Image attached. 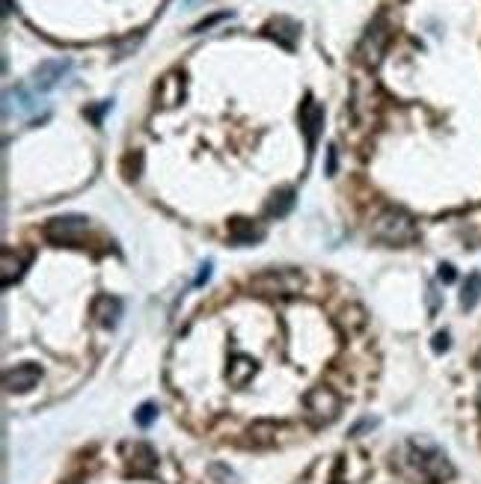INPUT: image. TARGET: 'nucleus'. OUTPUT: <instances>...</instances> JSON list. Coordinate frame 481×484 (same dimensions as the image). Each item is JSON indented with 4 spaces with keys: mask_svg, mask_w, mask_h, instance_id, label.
<instances>
[{
    "mask_svg": "<svg viewBox=\"0 0 481 484\" xmlns=\"http://www.w3.org/2000/svg\"><path fill=\"white\" fill-rule=\"evenodd\" d=\"M371 235L383 244H410L416 238V226L398 208H386L371 220Z\"/></svg>",
    "mask_w": 481,
    "mask_h": 484,
    "instance_id": "obj_1",
    "label": "nucleus"
},
{
    "mask_svg": "<svg viewBox=\"0 0 481 484\" xmlns=\"http://www.w3.org/2000/svg\"><path fill=\"white\" fill-rule=\"evenodd\" d=\"M303 286V274L297 267H271L250 279V288L259 294H274V298H286V294H297Z\"/></svg>",
    "mask_w": 481,
    "mask_h": 484,
    "instance_id": "obj_2",
    "label": "nucleus"
},
{
    "mask_svg": "<svg viewBox=\"0 0 481 484\" xmlns=\"http://www.w3.org/2000/svg\"><path fill=\"white\" fill-rule=\"evenodd\" d=\"M303 407L315 428H324L330 422H336V416L342 413V398L336 395L333 386H312L303 398Z\"/></svg>",
    "mask_w": 481,
    "mask_h": 484,
    "instance_id": "obj_3",
    "label": "nucleus"
},
{
    "mask_svg": "<svg viewBox=\"0 0 481 484\" xmlns=\"http://www.w3.org/2000/svg\"><path fill=\"white\" fill-rule=\"evenodd\" d=\"M410 452H413V466L419 469V476L428 481H443L451 476V464L446 461L443 452H437L434 446H419V442H410Z\"/></svg>",
    "mask_w": 481,
    "mask_h": 484,
    "instance_id": "obj_4",
    "label": "nucleus"
},
{
    "mask_svg": "<svg viewBox=\"0 0 481 484\" xmlns=\"http://www.w3.org/2000/svg\"><path fill=\"white\" fill-rule=\"evenodd\" d=\"M89 229V220L80 217V214H69V217H53L45 226V238L53 241V244H72V241H80Z\"/></svg>",
    "mask_w": 481,
    "mask_h": 484,
    "instance_id": "obj_5",
    "label": "nucleus"
},
{
    "mask_svg": "<svg viewBox=\"0 0 481 484\" xmlns=\"http://www.w3.org/2000/svg\"><path fill=\"white\" fill-rule=\"evenodd\" d=\"M69 72H72V60H45L33 72V89L36 92H51Z\"/></svg>",
    "mask_w": 481,
    "mask_h": 484,
    "instance_id": "obj_6",
    "label": "nucleus"
},
{
    "mask_svg": "<svg viewBox=\"0 0 481 484\" xmlns=\"http://www.w3.org/2000/svg\"><path fill=\"white\" fill-rule=\"evenodd\" d=\"M386 39H390V33L383 30L380 24H374L368 27V33L363 36V42H359L357 53H359V60H363L366 65H378L380 57H383V48H386Z\"/></svg>",
    "mask_w": 481,
    "mask_h": 484,
    "instance_id": "obj_7",
    "label": "nucleus"
},
{
    "mask_svg": "<svg viewBox=\"0 0 481 484\" xmlns=\"http://www.w3.org/2000/svg\"><path fill=\"white\" fill-rule=\"evenodd\" d=\"M39 378H42L39 366H33V362H24V366H15L12 371L4 374V386L9 389V393H27V389H33L39 383Z\"/></svg>",
    "mask_w": 481,
    "mask_h": 484,
    "instance_id": "obj_8",
    "label": "nucleus"
},
{
    "mask_svg": "<svg viewBox=\"0 0 481 484\" xmlns=\"http://www.w3.org/2000/svg\"><path fill=\"white\" fill-rule=\"evenodd\" d=\"M262 238H264V229L259 223H252L247 217L229 220V241H235V244H256Z\"/></svg>",
    "mask_w": 481,
    "mask_h": 484,
    "instance_id": "obj_9",
    "label": "nucleus"
},
{
    "mask_svg": "<svg viewBox=\"0 0 481 484\" xmlns=\"http://www.w3.org/2000/svg\"><path fill=\"white\" fill-rule=\"evenodd\" d=\"M321 122H324V107H321L318 101H312V98H306L303 107H300V125H303V131H306V140H309V146H312L315 137H318Z\"/></svg>",
    "mask_w": 481,
    "mask_h": 484,
    "instance_id": "obj_10",
    "label": "nucleus"
},
{
    "mask_svg": "<svg viewBox=\"0 0 481 484\" xmlns=\"http://www.w3.org/2000/svg\"><path fill=\"white\" fill-rule=\"evenodd\" d=\"M92 315H96V321L101 327H113L119 321V315H122V303L116 298H98L96 306H92Z\"/></svg>",
    "mask_w": 481,
    "mask_h": 484,
    "instance_id": "obj_11",
    "label": "nucleus"
},
{
    "mask_svg": "<svg viewBox=\"0 0 481 484\" xmlns=\"http://www.w3.org/2000/svg\"><path fill=\"white\" fill-rule=\"evenodd\" d=\"M276 434H279L276 422H256L250 428V442L252 446H271V442H276Z\"/></svg>",
    "mask_w": 481,
    "mask_h": 484,
    "instance_id": "obj_12",
    "label": "nucleus"
},
{
    "mask_svg": "<svg viewBox=\"0 0 481 484\" xmlns=\"http://www.w3.org/2000/svg\"><path fill=\"white\" fill-rule=\"evenodd\" d=\"M478 300H481V274H470L463 282V291H461V306L473 309Z\"/></svg>",
    "mask_w": 481,
    "mask_h": 484,
    "instance_id": "obj_13",
    "label": "nucleus"
},
{
    "mask_svg": "<svg viewBox=\"0 0 481 484\" xmlns=\"http://www.w3.org/2000/svg\"><path fill=\"white\" fill-rule=\"evenodd\" d=\"M294 205V191H279L274 193V199L267 203V214H274V217H286Z\"/></svg>",
    "mask_w": 481,
    "mask_h": 484,
    "instance_id": "obj_14",
    "label": "nucleus"
},
{
    "mask_svg": "<svg viewBox=\"0 0 481 484\" xmlns=\"http://www.w3.org/2000/svg\"><path fill=\"white\" fill-rule=\"evenodd\" d=\"M6 101H18V113H33L36 110V98H33V92H27L24 87H15V89H9L6 92Z\"/></svg>",
    "mask_w": 481,
    "mask_h": 484,
    "instance_id": "obj_15",
    "label": "nucleus"
},
{
    "mask_svg": "<svg viewBox=\"0 0 481 484\" xmlns=\"http://www.w3.org/2000/svg\"><path fill=\"white\" fill-rule=\"evenodd\" d=\"M366 312L359 306H351V309H345L342 312V330H347V333H357V330H363L366 327Z\"/></svg>",
    "mask_w": 481,
    "mask_h": 484,
    "instance_id": "obj_16",
    "label": "nucleus"
},
{
    "mask_svg": "<svg viewBox=\"0 0 481 484\" xmlns=\"http://www.w3.org/2000/svg\"><path fill=\"white\" fill-rule=\"evenodd\" d=\"M297 30H300V27L294 24V21H288V18H276V21L271 24V33L283 39V42H286L288 48L294 45V36H297Z\"/></svg>",
    "mask_w": 481,
    "mask_h": 484,
    "instance_id": "obj_17",
    "label": "nucleus"
},
{
    "mask_svg": "<svg viewBox=\"0 0 481 484\" xmlns=\"http://www.w3.org/2000/svg\"><path fill=\"white\" fill-rule=\"evenodd\" d=\"M21 276V259L12 262V253H4V286H12Z\"/></svg>",
    "mask_w": 481,
    "mask_h": 484,
    "instance_id": "obj_18",
    "label": "nucleus"
},
{
    "mask_svg": "<svg viewBox=\"0 0 481 484\" xmlns=\"http://www.w3.org/2000/svg\"><path fill=\"white\" fill-rule=\"evenodd\" d=\"M134 419H137V425L149 428V425L158 419V407H155V405H143V407L137 410V416H134Z\"/></svg>",
    "mask_w": 481,
    "mask_h": 484,
    "instance_id": "obj_19",
    "label": "nucleus"
},
{
    "mask_svg": "<svg viewBox=\"0 0 481 484\" xmlns=\"http://www.w3.org/2000/svg\"><path fill=\"white\" fill-rule=\"evenodd\" d=\"M250 371H252V366H250L247 359H235V366H232V374H229V378H232V383H244V378H247Z\"/></svg>",
    "mask_w": 481,
    "mask_h": 484,
    "instance_id": "obj_20",
    "label": "nucleus"
},
{
    "mask_svg": "<svg viewBox=\"0 0 481 484\" xmlns=\"http://www.w3.org/2000/svg\"><path fill=\"white\" fill-rule=\"evenodd\" d=\"M211 476L223 478L220 484H235V473H232V469H226V466H220V464H214V466H211Z\"/></svg>",
    "mask_w": 481,
    "mask_h": 484,
    "instance_id": "obj_21",
    "label": "nucleus"
},
{
    "mask_svg": "<svg viewBox=\"0 0 481 484\" xmlns=\"http://www.w3.org/2000/svg\"><path fill=\"white\" fill-rule=\"evenodd\" d=\"M446 348H449V333H437L434 336V351L440 354V351H446Z\"/></svg>",
    "mask_w": 481,
    "mask_h": 484,
    "instance_id": "obj_22",
    "label": "nucleus"
},
{
    "mask_svg": "<svg viewBox=\"0 0 481 484\" xmlns=\"http://www.w3.org/2000/svg\"><path fill=\"white\" fill-rule=\"evenodd\" d=\"M327 172H330V176L336 172V146H330V149H327Z\"/></svg>",
    "mask_w": 481,
    "mask_h": 484,
    "instance_id": "obj_23",
    "label": "nucleus"
},
{
    "mask_svg": "<svg viewBox=\"0 0 481 484\" xmlns=\"http://www.w3.org/2000/svg\"><path fill=\"white\" fill-rule=\"evenodd\" d=\"M454 276H458V274H454L451 265H443V267H440V279H443V282H454Z\"/></svg>",
    "mask_w": 481,
    "mask_h": 484,
    "instance_id": "obj_24",
    "label": "nucleus"
},
{
    "mask_svg": "<svg viewBox=\"0 0 481 484\" xmlns=\"http://www.w3.org/2000/svg\"><path fill=\"white\" fill-rule=\"evenodd\" d=\"M208 276H211V265H205V267H203V271H199V279H196V282H205Z\"/></svg>",
    "mask_w": 481,
    "mask_h": 484,
    "instance_id": "obj_25",
    "label": "nucleus"
}]
</instances>
